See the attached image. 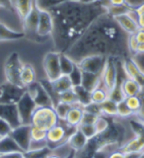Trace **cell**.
Listing matches in <instances>:
<instances>
[{"instance_id": "obj_7", "label": "cell", "mask_w": 144, "mask_h": 158, "mask_svg": "<svg viewBox=\"0 0 144 158\" xmlns=\"http://www.w3.org/2000/svg\"><path fill=\"white\" fill-rule=\"evenodd\" d=\"M0 103L3 104H17L18 101L22 98L27 91V88L18 86L12 84L10 82H7L2 84L0 86Z\"/></svg>"}, {"instance_id": "obj_22", "label": "cell", "mask_w": 144, "mask_h": 158, "mask_svg": "<svg viewBox=\"0 0 144 158\" xmlns=\"http://www.w3.org/2000/svg\"><path fill=\"white\" fill-rule=\"evenodd\" d=\"M15 151H22L17 142L13 139L11 135H6L0 138V155L7 154Z\"/></svg>"}, {"instance_id": "obj_60", "label": "cell", "mask_w": 144, "mask_h": 158, "mask_svg": "<svg viewBox=\"0 0 144 158\" xmlns=\"http://www.w3.org/2000/svg\"><path fill=\"white\" fill-rule=\"evenodd\" d=\"M0 158H1V157H0Z\"/></svg>"}, {"instance_id": "obj_9", "label": "cell", "mask_w": 144, "mask_h": 158, "mask_svg": "<svg viewBox=\"0 0 144 158\" xmlns=\"http://www.w3.org/2000/svg\"><path fill=\"white\" fill-rule=\"evenodd\" d=\"M117 59L108 58L107 62L104 66V69L101 73L102 85L106 90L110 93L115 88L117 81Z\"/></svg>"}, {"instance_id": "obj_27", "label": "cell", "mask_w": 144, "mask_h": 158, "mask_svg": "<svg viewBox=\"0 0 144 158\" xmlns=\"http://www.w3.org/2000/svg\"><path fill=\"white\" fill-rule=\"evenodd\" d=\"M73 90H74V92H75L76 96H77L78 103L80 104L82 107H86V106L89 105V104L92 103L91 92L86 90V89L84 88L82 85L73 87Z\"/></svg>"}, {"instance_id": "obj_43", "label": "cell", "mask_w": 144, "mask_h": 158, "mask_svg": "<svg viewBox=\"0 0 144 158\" xmlns=\"http://www.w3.org/2000/svg\"><path fill=\"white\" fill-rule=\"evenodd\" d=\"M133 13H134V15H135L137 23H138V25H139V28L144 29V3L141 4L140 6L134 8Z\"/></svg>"}, {"instance_id": "obj_26", "label": "cell", "mask_w": 144, "mask_h": 158, "mask_svg": "<svg viewBox=\"0 0 144 158\" xmlns=\"http://www.w3.org/2000/svg\"><path fill=\"white\" fill-rule=\"evenodd\" d=\"M51 84H52L53 89L58 94H60V93H62L64 91L70 90V89L73 88L72 83L70 81V79H69V76L68 75H63V74L60 77H58L56 80L52 81Z\"/></svg>"}, {"instance_id": "obj_4", "label": "cell", "mask_w": 144, "mask_h": 158, "mask_svg": "<svg viewBox=\"0 0 144 158\" xmlns=\"http://www.w3.org/2000/svg\"><path fill=\"white\" fill-rule=\"evenodd\" d=\"M24 63H22L18 52H12L6 59L4 65V72L6 81L18 86H23L21 81V72ZM26 88V87H25Z\"/></svg>"}, {"instance_id": "obj_33", "label": "cell", "mask_w": 144, "mask_h": 158, "mask_svg": "<svg viewBox=\"0 0 144 158\" xmlns=\"http://www.w3.org/2000/svg\"><path fill=\"white\" fill-rule=\"evenodd\" d=\"M49 153H51V149L47 146L41 149H29L24 152V155L25 158H46Z\"/></svg>"}, {"instance_id": "obj_15", "label": "cell", "mask_w": 144, "mask_h": 158, "mask_svg": "<svg viewBox=\"0 0 144 158\" xmlns=\"http://www.w3.org/2000/svg\"><path fill=\"white\" fill-rule=\"evenodd\" d=\"M122 66L127 77L135 80L142 88H144V72L138 66V64L133 60V58L127 57L125 60H122Z\"/></svg>"}, {"instance_id": "obj_1", "label": "cell", "mask_w": 144, "mask_h": 158, "mask_svg": "<svg viewBox=\"0 0 144 158\" xmlns=\"http://www.w3.org/2000/svg\"><path fill=\"white\" fill-rule=\"evenodd\" d=\"M128 37L130 35L121 28L116 19L105 13L90 25L65 54L74 63L90 56H103L122 61L132 57L128 48Z\"/></svg>"}, {"instance_id": "obj_38", "label": "cell", "mask_w": 144, "mask_h": 158, "mask_svg": "<svg viewBox=\"0 0 144 158\" xmlns=\"http://www.w3.org/2000/svg\"><path fill=\"white\" fill-rule=\"evenodd\" d=\"M117 116L120 117L121 118H130L132 116H134V114H133L130 109L127 107L125 100L118 102L117 105Z\"/></svg>"}, {"instance_id": "obj_17", "label": "cell", "mask_w": 144, "mask_h": 158, "mask_svg": "<svg viewBox=\"0 0 144 158\" xmlns=\"http://www.w3.org/2000/svg\"><path fill=\"white\" fill-rule=\"evenodd\" d=\"M83 114H84V107H82L80 104H76V105H73L72 108L69 110L64 121L70 127H78V126L81 123Z\"/></svg>"}, {"instance_id": "obj_36", "label": "cell", "mask_w": 144, "mask_h": 158, "mask_svg": "<svg viewBox=\"0 0 144 158\" xmlns=\"http://www.w3.org/2000/svg\"><path fill=\"white\" fill-rule=\"evenodd\" d=\"M82 75H83V71L80 69L77 64L75 63V65H74L72 71L68 74L69 76V79H70V81L72 83V86L75 87V86H79L81 85V82H82Z\"/></svg>"}, {"instance_id": "obj_11", "label": "cell", "mask_w": 144, "mask_h": 158, "mask_svg": "<svg viewBox=\"0 0 144 158\" xmlns=\"http://www.w3.org/2000/svg\"><path fill=\"white\" fill-rule=\"evenodd\" d=\"M107 57L103 56H90L84 57L76 64L84 72L101 74L107 62Z\"/></svg>"}, {"instance_id": "obj_35", "label": "cell", "mask_w": 144, "mask_h": 158, "mask_svg": "<svg viewBox=\"0 0 144 158\" xmlns=\"http://www.w3.org/2000/svg\"><path fill=\"white\" fill-rule=\"evenodd\" d=\"M59 102L70 104V105H76V104H79L78 100H77V96H76L75 92H74L73 88L70 89V90L64 91L59 94Z\"/></svg>"}, {"instance_id": "obj_13", "label": "cell", "mask_w": 144, "mask_h": 158, "mask_svg": "<svg viewBox=\"0 0 144 158\" xmlns=\"http://www.w3.org/2000/svg\"><path fill=\"white\" fill-rule=\"evenodd\" d=\"M53 31V20L51 14L47 10L39 11V25L38 35L41 38L46 40L48 36H51Z\"/></svg>"}, {"instance_id": "obj_5", "label": "cell", "mask_w": 144, "mask_h": 158, "mask_svg": "<svg viewBox=\"0 0 144 158\" xmlns=\"http://www.w3.org/2000/svg\"><path fill=\"white\" fill-rule=\"evenodd\" d=\"M39 9L37 7L35 1L30 13L22 20L23 24V33L25 38L31 40L36 43H43L46 40L41 38L38 35V25H39Z\"/></svg>"}, {"instance_id": "obj_51", "label": "cell", "mask_w": 144, "mask_h": 158, "mask_svg": "<svg viewBox=\"0 0 144 158\" xmlns=\"http://www.w3.org/2000/svg\"><path fill=\"white\" fill-rule=\"evenodd\" d=\"M143 150L141 151H130L125 153V158H139V156L142 154Z\"/></svg>"}, {"instance_id": "obj_21", "label": "cell", "mask_w": 144, "mask_h": 158, "mask_svg": "<svg viewBox=\"0 0 144 158\" xmlns=\"http://www.w3.org/2000/svg\"><path fill=\"white\" fill-rule=\"evenodd\" d=\"M25 38L23 32H17L10 29L6 25L0 22V42H8V41H16Z\"/></svg>"}, {"instance_id": "obj_32", "label": "cell", "mask_w": 144, "mask_h": 158, "mask_svg": "<svg viewBox=\"0 0 144 158\" xmlns=\"http://www.w3.org/2000/svg\"><path fill=\"white\" fill-rule=\"evenodd\" d=\"M109 98V92L103 87V85L99 86L95 90L91 92V100L92 103L95 104H102Z\"/></svg>"}, {"instance_id": "obj_57", "label": "cell", "mask_w": 144, "mask_h": 158, "mask_svg": "<svg viewBox=\"0 0 144 158\" xmlns=\"http://www.w3.org/2000/svg\"><path fill=\"white\" fill-rule=\"evenodd\" d=\"M139 158H144V150H143V152H142V154L139 156Z\"/></svg>"}, {"instance_id": "obj_25", "label": "cell", "mask_w": 144, "mask_h": 158, "mask_svg": "<svg viewBox=\"0 0 144 158\" xmlns=\"http://www.w3.org/2000/svg\"><path fill=\"white\" fill-rule=\"evenodd\" d=\"M128 125H130L131 131L134 133V136L137 138V140L139 141L140 145L144 149V123L136 118H130Z\"/></svg>"}, {"instance_id": "obj_3", "label": "cell", "mask_w": 144, "mask_h": 158, "mask_svg": "<svg viewBox=\"0 0 144 158\" xmlns=\"http://www.w3.org/2000/svg\"><path fill=\"white\" fill-rule=\"evenodd\" d=\"M58 122L59 118L53 107H37L33 114L31 125L48 131L49 128L57 125Z\"/></svg>"}, {"instance_id": "obj_10", "label": "cell", "mask_w": 144, "mask_h": 158, "mask_svg": "<svg viewBox=\"0 0 144 158\" xmlns=\"http://www.w3.org/2000/svg\"><path fill=\"white\" fill-rule=\"evenodd\" d=\"M27 92L30 94V96L33 98V100L36 103L37 107H47L51 106L53 107L52 101L46 89L41 84V82L36 81L27 87ZM54 108V107H53Z\"/></svg>"}, {"instance_id": "obj_6", "label": "cell", "mask_w": 144, "mask_h": 158, "mask_svg": "<svg viewBox=\"0 0 144 158\" xmlns=\"http://www.w3.org/2000/svg\"><path fill=\"white\" fill-rule=\"evenodd\" d=\"M16 105L22 125H31L33 114L37 109V105L27 91L18 101Z\"/></svg>"}, {"instance_id": "obj_8", "label": "cell", "mask_w": 144, "mask_h": 158, "mask_svg": "<svg viewBox=\"0 0 144 158\" xmlns=\"http://www.w3.org/2000/svg\"><path fill=\"white\" fill-rule=\"evenodd\" d=\"M59 56H60V52L54 51L47 52L43 57V65L44 72L47 74V79L51 82L62 75L60 65H59Z\"/></svg>"}, {"instance_id": "obj_52", "label": "cell", "mask_w": 144, "mask_h": 158, "mask_svg": "<svg viewBox=\"0 0 144 158\" xmlns=\"http://www.w3.org/2000/svg\"><path fill=\"white\" fill-rule=\"evenodd\" d=\"M126 3L130 5V6H131L133 8H136L144 3V0H126Z\"/></svg>"}, {"instance_id": "obj_55", "label": "cell", "mask_w": 144, "mask_h": 158, "mask_svg": "<svg viewBox=\"0 0 144 158\" xmlns=\"http://www.w3.org/2000/svg\"><path fill=\"white\" fill-rule=\"evenodd\" d=\"M46 158H59V157H58L57 155L54 154V153H52V152H51V153H49V154H48Z\"/></svg>"}, {"instance_id": "obj_31", "label": "cell", "mask_w": 144, "mask_h": 158, "mask_svg": "<svg viewBox=\"0 0 144 158\" xmlns=\"http://www.w3.org/2000/svg\"><path fill=\"white\" fill-rule=\"evenodd\" d=\"M133 10H134V8L130 6L127 3H125L122 5H112V6L108 8V13L112 15L113 17H117L122 14L130 13Z\"/></svg>"}, {"instance_id": "obj_56", "label": "cell", "mask_w": 144, "mask_h": 158, "mask_svg": "<svg viewBox=\"0 0 144 158\" xmlns=\"http://www.w3.org/2000/svg\"><path fill=\"white\" fill-rule=\"evenodd\" d=\"M78 1L83 2V3H92V2L97 1V0H78Z\"/></svg>"}, {"instance_id": "obj_39", "label": "cell", "mask_w": 144, "mask_h": 158, "mask_svg": "<svg viewBox=\"0 0 144 158\" xmlns=\"http://www.w3.org/2000/svg\"><path fill=\"white\" fill-rule=\"evenodd\" d=\"M125 103L127 107L130 109L131 112L136 115L137 112L139 111L140 106H141V101H140V98L138 95L136 96H130V97H125Z\"/></svg>"}, {"instance_id": "obj_12", "label": "cell", "mask_w": 144, "mask_h": 158, "mask_svg": "<svg viewBox=\"0 0 144 158\" xmlns=\"http://www.w3.org/2000/svg\"><path fill=\"white\" fill-rule=\"evenodd\" d=\"M10 135L17 142V144L23 152L30 149V145L32 142L31 125H20L17 127H14Z\"/></svg>"}, {"instance_id": "obj_40", "label": "cell", "mask_w": 144, "mask_h": 158, "mask_svg": "<svg viewBox=\"0 0 144 158\" xmlns=\"http://www.w3.org/2000/svg\"><path fill=\"white\" fill-rule=\"evenodd\" d=\"M47 131L43 130L41 127H35L31 125V137L32 141H43L47 140Z\"/></svg>"}, {"instance_id": "obj_14", "label": "cell", "mask_w": 144, "mask_h": 158, "mask_svg": "<svg viewBox=\"0 0 144 158\" xmlns=\"http://www.w3.org/2000/svg\"><path fill=\"white\" fill-rule=\"evenodd\" d=\"M0 118L8 122L13 128L22 125L16 104L0 103Z\"/></svg>"}, {"instance_id": "obj_2", "label": "cell", "mask_w": 144, "mask_h": 158, "mask_svg": "<svg viewBox=\"0 0 144 158\" xmlns=\"http://www.w3.org/2000/svg\"><path fill=\"white\" fill-rule=\"evenodd\" d=\"M109 7L110 0L92 3L69 0L49 9L53 20L51 38L56 52L65 53L99 16L108 13Z\"/></svg>"}, {"instance_id": "obj_44", "label": "cell", "mask_w": 144, "mask_h": 158, "mask_svg": "<svg viewBox=\"0 0 144 158\" xmlns=\"http://www.w3.org/2000/svg\"><path fill=\"white\" fill-rule=\"evenodd\" d=\"M98 115H95V114H92V113H89L84 111L83 114V117H82V120H81V123H84V125H94L96 123L97 118H98Z\"/></svg>"}, {"instance_id": "obj_30", "label": "cell", "mask_w": 144, "mask_h": 158, "mask_svg": "<svg viewBox=\"0 0 144 158\" xmlns=\"http://www.w3.org/2000/svg\"><path fill=\"white\" fill-rule=\"evenodd\" d=\"M59 65H60L61 74H63V75H68V74L72 71L75 63H74L71 60V58L67 56L65 53H60V56H59Z\"/></svg>"}, {"instance_id": "obj_23", "label": "cell", "mask_w": 144, "mask_h": 158, "mask_svg": "<svg viewBox=\"0 0 144 158\" xmlns=\"http://www.w3.org/2000/svg\"><path fill=\"white\" fill-rule=\"evenodd\" d=\"M121 89L125 97L130 96H136L140 93L142 87L138 84L135 80L126 77L125 80L121 82Z\"/></svg>"}, {"instance_id": "obj_49", "label": "cell", "mask_w": 144, "mask_h": 158, "mask_svg": "<svg viewBox=\"0 0 144 158\" xmlns=\"http://www.w3.org/2000/svg\"><path fill=\"white\" fill-rule=\"evenodd\" d=\"M0 7H3L5 9L9 10L10 12L15 13V10L11 4V1L10 0H0Z\"/></svg>"}, {"instance_id": "obj_42", "label": "cell", "mask_w": 144, "mask_h": 158, "mask_svg": "<svg viewBox=\"0 0 144 158\" xmlns=\"http://www.w3.org/2000/svg\"><path fill=\"white\" fill-rule=\"evenodd\" d=\"M78 128L83 132V135L88 138V140L98 135L95 125H84V123H81V125L78 126Z\"/></svg>"}, {"instance_id": "obj_16", "label": "cell", "mask_w": 144, "mask_h": 158, "mask_svg": "<svg viewBox=\"0 0 144 158\" xmlns=\"http://www.w3.org/2000/svg\"><path fill=\"white\" fill-rule=\"evenodd\" d=\"M133 11H134V10H133ZM133 11L130 13L122 14V15H120V16L113 17L116 19V21L117 22V24L121 26V28L125 32H126L128 35L135 34L138 30L140 29Z\"/></svg>"}, {"instance_id": "obj_18", "label": "cell", "mask_w": 144, "mask_h": 158, "mask_svg": "<svg viewBox=\"0 0 144 158\" xmlns=\"http://www.w3.org/2000/svg\"><path fill=\"white\" fill-rule=\"evenodd\" d=\"M81 85L86 89V90L92 92L96 88L102 85V78L101 74L90 73V72H84L82 75V82Z\"/></svg>"}, {"instance_id": "obj_29", "label": "cell", "mask_w": 144, "mask_h": 158, "mask_svg": "<svg viewBox=\"0 0 144 158\" xmlns=\"http://www.w3.org/2000/svg\"><path fill=\"white\" fill-rule=\"evenodd\" d=\"M117 102L111 100L110 98H108L105 102L100 104L102 115L109 116V117H117Z\"/></svg>"}, {"instance_id": "obj_48", "label": "cell", "mask_w": 144, "mask_h": 158, "mask_svg": "<svg viewBox=\"0 0 144 158\" xmlns=\"http://www.w3.org/2000/svg\"><path fill=\"white\" fill-rule=\"evenodd\" d=\"M1 158H25L23 151H15L11 153H7V154L0 155Z\"/></svg>"}, {"instance_id": "obj_54", "label": "cell", "mask_w": 144, "mask_h": 158, "mask_svg": "<svg viewBox=\"0 0 144 158\" xmlns=\"http://www.w3.org/2000/svg\"><path fill=\"white\" fill-rule=\"evenodd\" d=\"M144 54V43L143 44H138V47L136 49L135 54Z\"/></svg>"}, {"instance_id": "obj_24", "label": "cell", "mask_w": 144, "mask_h": 158, "mask_svg": "<svg viewBox=\"0 0 144 158\" xmlns=\"http://www.w3.org/2000/svg\"><path fill=\"white\" fill-rule=\"evenodd\" d=\"M21 81H22L23 86L26 88L37 81L36 71H35L34 67L31 65V64L24 63L22 72H21Z\"/></svg>"}, {"instance_id": "obj_37", "label": "cell", "mask_w": 144, "mask_h": 158, "mask_svg": "<svg viewBox=\"0 0 144 158\" xmlns=\"http://www.w3.org/2000/svg\"><path fill=\"white\" fill-rule=\"evenodd\" d=\"M118 149H121V148L117 145H106L94 153L93 158H110V155L112 153Z\"/></svg>"}, {"instance_id": "obj_59", "label": "cell", "mask_w": 144, "mask_h": 158, "mask_svg": "<svg viewBox=\"0 0 144 158\" xmlns=\"http://www.w3.org/2000/svg\"><path fill=\"white\" fill-rule=\"evenodd\" d=\"M0 138H1V136H0Z\"/></svg>"}, {"instance_id": "obj_34", "label": "cell", "mask_w": 144, "mask_h": 158, "mask_svg": "<svg viewBox=\"0 0 144 158\" xmlns=\"http://www.w3.org/2000/svg\"><path fill=\"white\" fill-rule=\"evenodd\" d=\"M69 0H36V5L39 10H47L48 11L56 6H58Z\"/></svg>"}, {"instance_id": "obj_46", "label": "cell", "mask_w": 144, "mask_h": 158, "mask_svg": "<svg viewBox=\"0 0 144 158\" xmlns=\"http://www.w3.org/2000/svg\"><path fill=\"white\" fill-rule=\"evenodd\" d=\"M138 96H139V98H140L141 106H140L139 111L137 112L136 115H134V117L136 118H138L139 121H141V122L144 123V88L141 89V91H140L139 94H138Z\"/></svg>"}, {"instance_id": "obj_41", "label": "cell", "mask_w": 144, "mask_h": 158, "mask_svg": "<svg viewBox=\"0 0 144 158\" xmlns=\"http://www.w3.org/2000/svg\"><path fill=\"white\" fill-rule=\"evenodd\" d=\"M72 106L73 105H70V104L59 102L57 105L54 107V110H56V115H57L59 120H65L67 114H68L69 110L72 108Z\"/></svg>"}, {"instance_id": "obj_19", "label": "cell", "mask_w": 144, "mask_h": 158, "mask_svg": "<svg viewBox=\"0 0 144 158\" xmlns=\"http://www.w3.org/2000/svg\"><path fill=\"white\" fill-rule=\"evenodd\" d=\"M18 16L23 20L30 13L36 0H10Z\"/></svg>"}, {"instance_id": "obj_28", "label": "cell", "mask_w": 144, "mask_h": 158, "mask_svg": "<svg viewBox=\"0 0 144 158\" xmlns=\"http://www.w3.org/2000/svg\"><path fill=\"white\" fill-rule=\"evenodd\" d=\"M51 152L57 155L59 158H74L76 153V151L68 144L67 141L56 147L51 150Z\"/></svg>"}, {"instance_id": "obj_20", "label": "cell", "mask_w": 144, "mask_h": 158, "mask_svg": "<svg viewBox=\"0 0 144 158\" xmlns=\"http://www.w3.org/2000/svg\"><path fill=\"white\" fill-rule=\"evenodd\" d=\"M88 138L83 135V132L77 127V130L68 137L67 143L70 145L74 150L78 151L87 144Z\"/></svg>"}, {"instance_id": "obj_45", "label": "cell", "mask_w": 144, "mask_h": 158, "mask_svg": "<svg viewBox=\"0 0 144 158\" xmlns=\"http://www.w3.org/2000/svg\"><path fill=\"white\" fill-rule=\"evenodd\" d=\"M12 130H13V127L10 126V123L0 118V136L3 137V136L9 135L10 133H11Z\"/></svg>"}, {"instance_id": "obj_50", "label": "cell", "mask_w": 144, "mask_h": 158, "mask_svg": "<svg viewBox=\"0 0 144 158\" xmlns=\"http://www.w3.org/2000/svg\"><path fill=\"white\" fill-rule=\"evenodd\" d=\"M134 36L136 38V41L138 44H143L144 43V29H139L138 31L134 34Z\"/></svg>"}, {"instance_id": "obj_47", "label": "cell", "mask_w": 144, "mask_h": 158, "mask_svg": "<svg viewBox=\"0 0 144 158\" xmlns=\"http://www.w3.org/2000/svg\"><path fill=\"white\" fill-rule=\"evenodd\" d=\"M133 60H134L137 64L138 66L140 67L141 70L144 72V54H134V56H132Z\"/></svg>"}, {"instance_id": "obj_53", "label": "cell", "mask_w": 144, "mask_h": 158, "mask_svg": "<svg viewBox=\"0 0 144 158\" xmlns=\"http://www.w3.org/2000/svg\"><path fill=\"white\" fill-rule=\"evenodd\" d=\"M125 3L126 0H110V6L112 5H122Z\"/></svg>"}, {"instance_id": "obj_58", "label": "cell", "mask_w": 144, "mask_h": 158, "mask_svg": "<svg viewBox=\"0 0 144 158\" xmlns=\"http://www.w3.org/2000/svg\"><path fill=\"white\" fill-rule=\"evenodd\" d=\"M0 95H1V91H0Z\"/></svg>"}]
</instances>
